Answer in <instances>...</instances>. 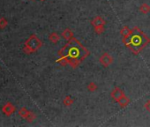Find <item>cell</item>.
I'll use <instances>...</instances> for the list:
<instances>
[{
    "label": "cell",
    "mask_w": 150,
    "mask_h": 127,
    "mask_svg": "<svg viewBox=\"0 0 150 127\" xmlns=\"http://www.w3.org/2000/svg\"><path fill=\"white\" fill-rule=\"evenodd\" d=\"M89 55V50L76 38H71L58 51L59 58L57 60L62 66L69 65L71 68H77L81 63Z\"/></svg>",
    "instance_id": "6da1fadb"
},
{
    "label": "cell",
    "mask_w": 150,
    "mask_h": 127,
    "mask_svg": "<svg viewBox=\"0 0 150 127\" xmlns=\"http://www.w3.org/2000/svg\"><path fill=\"white\" fill-rule=\"evenodd\" d=\"M150 42V38L138 27L131 29L129 35L123 38V43L135 55L142 51Z\"/></svg>",
    "instance_id": "7a4b0ae2"
},
{
    "label": "cell",
    "mask_w": 150,
    "mask_h": 127,
    "mask_svg": "<svg viewBox=\"0 0 150 127\" xmlns=\"http://www.w3.org/2000/svg\"><path fill=\"white\" fill-rule=\"evenodd\" d=\"M42 46V42L36 37V35H31L30 38L26 42L25 51L28 53H32L39 49Z\"/></svg>",
    "instance_id": "3957f363"
},
{
    "label": "cell",
    "mask_w": 150,
    "mask_h": 127,
    "mask_svg": "<svg viewBox=\"0 0 150 127\" xmlns=\"http://www.w3.org/2000/svg\"><path fill=\"white\" fill-rule=\"evenodd\" d=\"M99 62L102 64V66H103L108 67V66H110V65H112V63L114 62V59H113V57H112L109 53L105 52V53H103V54L100 56Z\"/></svg>",
    "instance_id": "277c9868"
},
{
    "label": "cell",
    "mask_w": 150,
    "mask_h": 127,
    "mask_svg": "<svg viewBox=\"0 0 150 127\" xmlns=\"http://www.w3.org/2000/svg\"><path fill=\"white\" fill-rule=\"evenodd\" d=\"M124 95H125L124 91H123L120 87H116L112 90V92L110 93V96H111L112 100H113L114 102H117L119 101V99H120Z\"/></svg>",
    "instance_id": "5b68a950"
},
{
    "label": "cell",
    "mask_w": 150,
    "mask_h": 127,
    "mask_svg": "<svg viewBox=\"0 0 150 127\" xmlns=\"http://www.w3.org/2000/svg\"><path fill=\"white\" fill-rule=\"evenodd\" d=\"M91 24L92 26L95 28V27H97V26H101V25H105L106 24V21L100 16H96L95 17V19L91 21Z\"/></svg>",
    "instance_id": "8992f818"
},
{
    "label": "cell",
    "mask_w": 150,
    "mask_h": 127,
    "mask_svg": "<svg viewBox=\"0 0 150 127\" xmlns=\"http://www.w3.org/2000/svg\"><path fill=\"white\" fill-rule=\"evenodd\" d=\"M61 36H62L64 40L69 41V40H71V38H73V32H72L71 30H70L69 28H66V29H64V30L62 32Z\"/></svg>",
    "instance_id": "52a82bcc"
},
{
    "label": "cell",
    "mask_w": 150,
    "mask_h": 127,
    "mask_svg": "<svg viewBox=\"0 0 150 127\" xmlns=\"http://www.w3.org/2000/svg\"><path fill=\"white\" fill-rule=\"evenodd\" d=\"M117 103L119 104V106H120L121 108H125V107L130 103V99H129L125 95H124L119 99V101L117 102Z\"/></svg>",
    "instance_id": "ba28073f"
},
{
    "label": "cell",
    "mask_w": 150,
    "mask_h": 127,
    "mask_svg": "<svg viewBox=\"0 0 150 127\" xmlns=\"http://www.w3.org/2000/svg\"><path fill=\"white\" fill-rule=\"evenodd\" d=\"M15 110V108L11 104V103H7L4 108H3V112L6 115H10L12 114L13 111Z\"/></svg>",
    "instance_id": "9c48e42d"
},
{
    "label": "cell",
    "mask_w": 150,
    "mask_h": 127,
    "mask_svg": "<svg viewBox=\"0 0 150 127\" xmlns=\"http://www.w3.org/2000/svg\"><path fill=\"white\" fill-rule=\"evenodd\" d=\"M49 40L53 43H57L60 40V35L57 33H51L49 35Z\"/></svg>",
    "instance_id": "30bf717a"
},
{
    "label": "cell",
    "mask_w": 150,
    "mask_h": 127,
    "mask_svg": "<svg viewBox=\"0 0 150 127\" xmlns=\"http://www.w3.org/2000/svg\"><path fill=\"white\" fill-rule=\"evenodd\" d=\"M139 12L143 14H147L150 12V6L146 3H143L139 6Z\"/></svg>",
    "instance_id": "8fae6325"
},
{
    "label": "cell",
    "mask_w": 150,
    "mask_h": 127,
    "mask_svg": "<svg viewBox=\"0 0 150 127\" xmlns=\"http://www.w3.org/2000/svg\"><path fill=\"white\" fill-rule=\"evenodd\" d=\"M130 31H131V29H130L127 26H124V27L120 29V35H121V36H122L123 38H124V37H126V36L129 35Z\"/></svg>",
    "instance_id": "7c38bea8"
},
{
    "label": "cell",
    "mask_w": 150,
    "mask_h": 127,
    "mask_svg": "<svg viewBox=\"0 0 150 127\" xmlns=\"http://www.w3.org/2000/svg\"><path fill=\"white\" fill-rule=\"evenodd\" d=\"M63 103H64V106H66V107H70V106L73 103V100L71 99V96L67 95V96H65V97L64 98V100H63Z\"/></svg>",
    "instance_id": "4fadbf2b"
},
{
    "label": "cell",
    "mask_w": 150,
    "mask_h": 127,
    "mask_svg": "<svg viewBox=\"0 0 150 127\" xmlns=\"http://www.w3.org/2000/svg\"><path fill=\"white\" fill-rule=\"evenodd\" d=\"M105 30V25H101V26H97L95 27V32L98 35H102Z\"/></svg>",
    "instance_id": "5bb4252c"
},
{
    "label": "cell",
    "mask_w": 150,
    "mask_h": 127,
    "mask_svg": "<svg viewBox=\"0 0 150 127\" xmlns=\"http://www.w3.org/2000/svg\"><path fill=\"white\" fill-rule=\"evenodd\" d=\"M97 88H98V87H97V85L95 82H90L88 85V90L89 92H95V91L97 90Z\"/></svg>",
    "instance_id": "9a60e30c"
},
{
    "label": "cell",
    "mask_w": 150,
    "mask_h": 127,
    "mask_svg": "<svg viewBox=\"0 0 150 127\" xmlns=\"http://www.w3.org/2000/svg\"><path fill=\"white\" fill-rule=\"evenodd\" d=\"M20 114H21L23 117L27 118V116H28V114H29V111H28L25 108H23V109H21Z\"/></svg>",
    "instance_id": "2e32d148"
},
{
    "label": "cell",
    "mask_w": 150,
    "mask_h": 127,
    "mask_svg": "<svg viewBox=\"0 0 150 127\" xmlns=\"http://www.w3.org/2000/svg\"><path fill=\"white\" fill-rule=\"evenodd\" d=\"M144 108L146 109V111L150 112V100H147V101L145 102V104H144Z\"/></svg>",
    "instance_id": "e0dca14e"
},
{
    "label": "cell",
    "mask_w": 150,
    "mask_h": 127,
    "mask_svg": "<svg viewBox=\"0 0 150 127\" xmlns=\"http://www.w3.org/2000/svg\"><path fill=\"white\" fill-rule=\"evenodd\" d=\"M35 118V116L33 114V113H31V112H29V114H28V116H27V119L28 120V122H32L34 119Z\"/></svg>",
    "instance_id": "ac0fdd59"
},
{
    "label": "cell",
    "mask_w": 150,
    "mask_h": 127,
    "mask_svg": "<svg viewBox=\"0 0 150 127\" xmlns=\"http://www.w3.org/2000/svg\"><path fill=\"white\" fill-rule=\"evenodd\" d=\"M6 24H7V22H6V20L5 19H1V20H0V28H3Z\"/></svg>",
    "instance_id": "d6986e66"
},
{
    "label": "cell",
    "mask_w": 150,
    "mask_h": 127,
    "mask_svg": "<svg viewBox=\"0 0 150 127\" xmlns=\"http://www.w3.org/2000/svg\"><path fill=\"white\" fill-rule=\"evenodd\" d=\"M40 1H44V0H40Z\"/></svg>",
    "instance_id": "ffe728a7"
}]
</instances>
